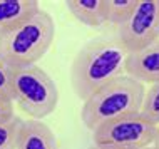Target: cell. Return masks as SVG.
<instances>
[{
    "mask_svg": "<svg viewBox=\"0 0 159 149\" xmlns=\"http://www.w3.org/2000/svg\"><path fill=\"white\" fill-rule=\"evenodd\" d=\"M129 52L117 39L92 40L77 52L70 67V84L80 101L126 75Z\"/></svg>",
    "mask_w": 159,
    "mask_h": 149,
    "instance_id": "obj_1",
    "label": "cell"
},
{
    "mask_svg": "<svg viewBox=\"0 0 159 149\" xmlns=\"http://www.w3.org/2000/svg\"><path fill=\"white\" fill-rule=\"evenodd\" d=\"M55 39L54 19L39 8L14 29L0 34V57L10 69L37 65Z\"/></svg>",
    "mask_w": 159,
    "mask_h": 149,
    "instance_id": "obj_2",
    "label": "cell"
},
{
    "mask_svg": "<svg viewBox=\"0 0 159 149\" xmlns=\"http://www.w3.org/2000/svg\"><path fill=\"white\" fill-rule=\"evenodd\" d=\"M146 87L143 82L122 75L99 89L96 94L82 102L80 119L89 131H96L112 119L141 112Z\"/></svg>",
    "mask_w": 159,
    "mask_h": 149,
    "instance_id": "obj_3",
    "label": "cell"
},
{
    "mask_svg": "<svg viewBox=\"0 0 159 149\" xmlns=\"http://www.w3.org/2000/svg\"><path fill=\"white\" fill-rule=\"evenodd\" d=\"M10 99L30 119L42 121L57 107L59 89L55 80L39 65L12 69Z\"/></svg>",
    "mask_w": 159,
    "mask_h": 149,
    "instance_id": "obj_4",
    "label": "cell"
},
{
    "mask_svg": "<svg viewBox=\"0 0 159 149\" xmlns=\"http://www.w3.org/2000/svg\"><path fill=\"white\" fill-rule=\"evenodd\" d=\"M157 126L141 112L112 119L92 133L96 146L112 149H146L152 147Z\"/></svg>",
    "mask_w": 159,
    "mask_h": 149,
    "instance_id": "obj_5",
    "label": "cell"
},
{
    "mask_svg": "<svg viewBox=\"0 0 159 149\" xmlns=\"http://www.w3.org/2000/svg\"><path fill=\"white\" fill-rule=\"evenodd\" d=\"M116 39L129 54L156 42L159 39V0H137L129 19L117 27Z\"/></svg>",
    "mask_w": 159,
    "mask_h": 149,
    "instance_id": "obj_6",
    "label": "cell"
},
{
    "mask_svg": "<svg viewBox=\"0 0 159 149\" xmlns=\"http://www.w3.org/2000/svg\"><path fill=\"white\" fill-rule=\"evenodd\" d=\"M126 75L143 84L159 82V39L139 52L127 55Z\"/></svg>",
    "mask_w": 159,
    "mask_h": 149,
    "instance_id": "obj_7",
    "label": "cell"
},
{
    "mask_svg": "<svg viewBox=\"0 0 159 149\" xmlns=\"http://www.w3.org/2000/svg\"><path fill=\"white\" fill-rule=\"evenodd\" d=\"M15 149H59V144L47 124L37 119H27L22 124Z\"/></svg>",
    "mask_w": 159,
    "mask_h": 149,
    "instance_id": "obj_8",
    "label": "cell"
},
{
    "mask_svg": "<svg viewBox=\"0 0 159 149\" xmlns=\"http://www.w3.org/2000/svg\"><path fill=\"white\" fill-rule=\"evenodd\" d=\"M40 8L35 0H0V34H5Z\"/></svg>",
    "mask_w": 159,
    "mask_h": 149,
    "instance_id": "obj_9",
    "label": "cell"
},
{
    "mask_svg": "<svg viewBox=\"0 0 159 149\" xmlns=\"http://www.w3.org/2000/svg\"><path fill=\"white\" fill-rule=\"evenodd\" d=\"M72 15L80 24L89 27H101L106 22V0H69L66 2Z\"/></svg>",
    "mask_w": 159,
    "mask_h": 149,
    "instance_id": "obj_10",
    "label": "cell"
},
{
    "mask_svg": "<svg viewBox=\"0 0 159 149\" xmlns=\"http://www.w3.org/2000/svg\"><path fill=\"white\" fill-rule=\"evenodd\" d=\"M137 0H106V22L119 27L129 19Z\"/></svg>",
    "mask_w": 159,
    "mask_h": 149,
    "instance_id": "obj_11",
    "label": "cell"
},
{
    "mask_svg": "<svg viewBox=\"0 0 159 149\" xmlns=\"http://www.w3.org/2000/svg\"><path fill=\"white\" fill-rule=\"evenodd\" d=\"M24 119L14 116L7 121H0V149H15Z\"/></svg>",
    "mask_w": 159,
    "mask_h": 149,
    "instance_id": "obj_12",
    "label": "cell"
},
{
    "mask_svg": "<svg viewBox=\"0 0 159 149\" xmlns=\"http://www.w3.org/2000/svg\"><path fill=\"white\" fill-rule=\"evenodd\" d=\"M141 114L156 126H159V82L151 84V87L146 89L144 101L141 106Z\"/></svg>",
    "mask_w": 159,
    "mask_h": 149,
    "instance_id": "obj_13",
    "label": "cell"
},
{
    "mask_svg": "<svg viewBox=\"0 0 159 149\" xmlns=\"http://www.w3.org/2000/svg\"><path fill=\"white\" fill-rule=\"evenodd\" d=\"M10 74L12 69L0 57V94L10 97Z\"/></svg>",
    "mask_w": 159,
    "mask_h": 149,
    "instance_id": "obj_14",
    "label": "cell"
},
{
    "mask_svg": "<svg viewBox=\"0 0 159 149\" xmlns=\"http://www.w3.org/2000/svg\"><path fill=\"white\" fill-rule=\"evenodd\" d=\"M14 102L8 96H2L0 94V121H7V119L14 117Z\"/></svg>",
    "mask_w": 159,
    "mask_h": 149,
    "instance_id": "obj_15",
    "label": "cell"
},
{
    "mask_svg": "<svg viewBox=\"0 0 159 149\" xmlns=\"http://www.w3.org/2000/svg\"><path fill=\"white\" fill-rule=\"evenodd\" d=\"M152 149H159V126H157V134H156V139H154Z\"/></svg>",
    "mask_w": 159,
    "mask_h": 149,
    "instance_id": "obj_16",
    "label": "cell"
},
{
    "mask_svg": "<svg viewBox=\"0 0 159 149\" xmlns=\"http://www.w3.org/2000/svg\"><path fill=\"white\" fill-rule=\"evenodd\" d=\"M91 149H112V147H102V146H96V144H94Z\"/></svg>",
    "mask_w": 159,
    "mask_h": 149,
    "instance_id": "obj_17",
    "label": "cell"
},
{
    "mask_svg": "<svg viewBox=\"0 0 159 149\" xmlns=\"http://www.w3.org/2000/svg\"><path fill=\"white\" fill-rule=\"evenodd\" d=\"M146 149H152V147H146Z\"/></svg>",
    "mask_w": 159,
    "mask_h": 149,
    "instance_id": "obj_18",
    "label": "cell"
}]
</instances>
